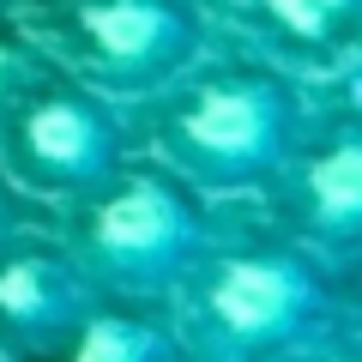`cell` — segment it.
Wrapping results in <instances>:
<instances>
[{
    "mask_svg": "<svg viewBox=\"0 0 362 362\" xmlns=\"http://www.w3.org/2000/svg\"><path fill=\"white\" fill-rule=\"evenodd\" d=\"M320 314L326 290L302 254H230L206 272L194 296V338L206 362H259L302 344Z\"/></svg>",
    "mask_w": 362,
    "mask_h": 362,
    "instance_id": "obj_1",
    "label": "cell"
},
{
    "mask_svg": "<svg viewBox=\"0 0 362 362\" xmlns=\"http://www.w3.org/2000/svg\"><path fill=\"white\" fill-rule=\"evenodd\" d=\"M199 254V218L169 181H109L85 223V266L115 296H163Z\"/></svg>",
    "mask_w": 362,
    "mask_h": 362,
    "instance_id": "obj_2",
    "label": "cell"
},
{
    "mask_svg": "<svg viewBox=\"0 0 362 362\" xmlns=\"http://www.w3.org/2000/svg\"><path fill=\"white\" fill-rule=\"evenodd\" d=\"M163 145L194 187H259L290 157V103L266 78H223L181 109Z\"/></svg>",
    "mask_w": 362,
    "mask_h": 362,
    "instance_id": "obj_3",
    "label": "cell"
},
{
    "mask_svg": "<svg viewBox=\"0 0 362 362\" xmlns=\"http://www.w3.org/2000/svg\"><path fill=\"white\" fill-rule=\"evenodd\" d=\"M18 157L37 181L61 194H103L121 169V139L97 103L37 90L25 97V115H18Z\"/></svg>",
    "mask_w": 362,
    "mask_h": 362,
    "instance_id": "obj_4",
    "label": "cell"
},
{
    "mask_svg": "<svg viewBox=\"0 0 362 362\" xmlns=\"http://www.w3.org/2000/svg\"><path fill=\"white\" fill-rule=\"evenodd\" d=\"M78 42H85L97 78L139 90L169 78L194 54V25L169 0H85L78 6Z\"/></svg>",
    "mask_w": 362,
    "mask_h": 362,
    "instance_id": "obj_5",
    "label": "cell"
},
{
    "mask_svg": "<svg viewBox=\"0 0 362 362\" xmlns=\"http://www.w3.org/2000/svg\"><path fill=\"white\" fill-rule=\"evenodd\" d=\"M90 278L54 254H0V332L13 350L66 344L90 320Z\"/></svg>",
    "mask_w": 362,
    "mask_h": 362,
    "instance_id": "obj_6",
    "label": "cell"
},
{
    "mask_svg": "<svg viewBox=\"0 0 362 362\" xmlns=\"http://www.w3.org/2000/svg\"><path fill=\"white\" fill-rule=\"evenodd\" d=\"M302 223L332 254H362V133L332 139L302 169Z\"/></svg>",
    "mask_w": 362,
    "mask_h": 362,
    "instance_id": "obj_7",
    "label": "cell"
},
{
    "mask_svg": "<svg viewBox=\"0 0 362 362\" xmlns=\"http://www.w3.org/2000/svg\"><path fill=\"white\" fill-rule=\"evenodd\" d=\"M66 344H73V362H175L169 332L139 320V314H97L90 308V320Z\"/></svg>",
    "mask_w": 362,
    "mask_h": 362,
    "instance_id": "obj_8",
    "label": "cell"
},
{
    "mask_svg": "<svg viewBox=\"0 0 362 362\" xmlns=\"http://www.w3.org/2000/svg\"><path fill=\"white\" fill-rule=\"evenodd\" d=\"M259 13L296 42H332L362 25V0H259Z\"/></svg>",
    "mask_w": 362,
    "mask_h": 362,
    "instance_id": "obj_9",
    "label": "cell"
},
{
    "mask_svg": "<svg viewBox=\"0 0 362 362\" xmlns=\"http://www.w3.org/2000/svg\"><path fill=\"white\" fill-rule=\"evenodd\" d=\"M37 85H42L37 54H30L25 42L0 37V109H6V103H25V97H37Z\"/></svg>",
    "mask_w": 362,
    "mask_h": 362,
    "instance_id": "obj_10",
    "label": "cell"
},
{
    "mask_svg": "<svg viewBox=\"0 0 362 362\" xmlns=\"http://www.w3.org/2000/svg\"><path fill=\"white\" fill-rule=\"evenodd\" d=\"M13 235H18V218H13V199L0 194V254L13 247Z\"/></svg>",
    "mask_w": 362,
    "mask_h": 362,
    "instance_id": "obj_11",
    "label": "cell"
},
{
    "mask_svg": "<svg viewBox=\"0 0 362 362\" xmlns=\"http://www.w3.org/2000/svg\"><path fill=\"white\" fill-rule=\"evenodd\" d=\"M320 362H362V350H332V356H320Z\"/></svg>",
    "mask_w": 362,
    "mask_h": 362,
    "instance_id": "obj_12",
    "label": "cell"
},
{
    "mask_svg": "<svg viewBox=\"0 0 362 362\" xmlns=\"http://www.w3.org/2000/svg\"><path fill=\"white\" fill-rule=\"evenodd\" d=\"M0 362H18V350H13V338L0 332Z\"/></svg>",
    "mask_w": 362,
    "mask_h": 362,
    "instance_id": "obj_13",
    "label": "cell"
}]
</instances>
